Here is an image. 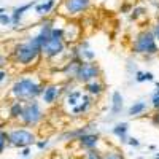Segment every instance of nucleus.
<instances>
[{
    "label": "nucleus",
    "instance_id": "1",
    "mask_svg": "<svg viewBox=\"0 0 159 159\" xmlns=\"http://www.w3.org/2000/svg\"><path fill=\"white\" fill-rule=\"evenodd\" d=\"M42 46L34 35L24 42L16 43L10 51V59L21 67H34L42 61Z\"/></svg>",
    "mask_w": 159,
    "mask_h": 159
},
{
    "label": "nucleus",
    "instance_id": "2",
    "mask_svg": "<svg viewBox=\"0 0 159 159\" xmlns=\"http://www.w3.org/2000/svg\"><path fill=\"white\" fill-rule=\"evenodd\" d=\"M45 83L38 76L25 75L19 76L10 88V97L13 100L29 102V100H38L42 97Z\"/></svg>",
    "mask_w": 159,
    "mask_h": 159
},
{
    "label": "nucleus",
    "instance_id": "3",
    "mask_svg": "<svg viewBox=\"0 0 159 159\" xmlns=\"http://www.w3.org/2000/svg\"><path fill=\"white\" fill-rule=\"evenodd\" d=\"M130 49L134 54L145 56V57H153V56L159 54V45L156 43L150 27L142 29L134 35L132 43H130Z\"/></svg>",
    "mask_w": 159,
    "mask_h": 159
},
{
    "label": "nucleus",
    "instance_id": "4",
    "mask_svg": "<svg viewBox=\"0 0 159 159\" xmlns=\"http://www.w3.org/2000/svg\"><path fill=\"white\" fill-rule=\"evenodd\" d=\"M67 49L69 45L64 40V32H62V25H54V29L51 32V37L46 42V45L42 48V56L48 61H54L59 57H67Z\"/></svg>",
    "mask_w": 159,
    "mask_h": 159
},
{
    "label": "nucleus",
    "instance_id": "5",
    "mask_svg": "<svg viewBox=\"0 0 159 159\" xmlns=\"http://www.w3.org/2000/svg\"><path fill=\"white\" fill-rule=\"evenodd\" d=\"M8 132V147L11 148H25V147H32L37 143V134L35 130H32L30 127L25 126H13L10 129H7Z\"/></svg>",
    "mask_w": 159,
    "mask_h": 159
},
{
    "label": "nucleus",
    "instance_id": "6",
    "mask_svg": "<svg viewBox=\"0 0 159 159\" xmlns=\"http://www.w3.org/2000/svg\"><path fill=\"white\" fill-rule=\"evenodd\" d=\"M45 110L42 107V102L38 100H29V102H24V110L22 115L19 118V124L25 126V127H37L43 123L45 119Z\"/></svg>",
    "mask_w": 159,
    "mask_h": 159
},
{
    "label": "nucleus",
    "instance_id": "7",
    "mask_svg": "<svg viewBox=\"0 0 159 159\" xmlns=\"http://www.w3.org/2000/svg\"><path fill=\"white\" fill-rule=\"evenodd\" d=\"M92 7V0H61L57 10V15L65 19H76L83 16L86 11H89Z\"/></svg>",
    "mask_w": 159,
    "mask_h": 159
},
{
    "label": "nucleus",
    "instance_id": "8",
    "mask_svg": "<svg viewBox=\"0 0 159 159\" xmlns=\"http://www.w3.org/2000/svg\"><path fill=\"white\" fill-rule=\"evenodd\" d=\"M102 73H103L102 67L97 64V61H94V62H81L80 64V69H78V73H76V78H75V83L84 86L86 83L92 81V80L102 78Z\"/></svg>",
    "mask_w": 159,
    "mask_h": 159
},
{
    "label": "nucleus",
    "instance_id": "9",
    "mask_svg": "<svg viewBox=\"0 0 159 159\" xmlns=\"http://www.w3.org/2000/svg\"><path fill=\"white\" fill-rule=\"evenodd\" d=\"M64 32V40L69 46L78 45L81 42V34H83V25H80L75 19H67L62 25Z\"/></svg>",
    "mask_w": 159,
    "mask_h": 159
},
{
    "label": "nucleus",
    "instance_id": "10",
    "mask_svg": "<svg viewBox=\"0 0 159 159\" xmlns=\"http://www.w3.org/2000/svg\"><path fill=\"white\" fill-rule=\"evenodd\" d=\"M102 145V137L97 130H92V132H88L83 137H80L76 142H75V147L78 151L81 153H86V151H91V150H99Z\"/></svg>",
    "mask_w": 159,
    "mask_h": 159
},
{
    "label": "nucleus",
    "instance_id": "11",
    "mask_svg": "<svg viewBox=\"0 0 159 159\" xmlns=\"http://www.w3.org/2000/svg\"><path fill=\"white\" fill-rule=\"evenodd\" d=\"M64 97V86L62 83H45L42 92V103L45 105H54Z\"/></svg>",
    "mask_w": 159,
    "mask_h": 159
},
{
    "label": "nucleus",
    "instance_id": "12",
    "mask_svg": "<svg viewBox=\"0 0 159 159\" xmlns=\"http://www.w3.org/2000/svg\"><path fill=\"white\" fill-rule=\"evenodd\" d=\"M94 103H96V99L91 97L89 94H86V92H84L83 97H81V100H80V103L76 105L75 108H72L69 113H70L72 116H84V115H88V113L92 110Z\"/></svg>",
    "mask_w": 159,
    "mask_h": 159
},
{
    "label": "nucleus",
    "instance_id": "13",
    "mask_svg": "<svg viewBox=\"0 0 159 159\" xmlns=\"http://www.w3.org/2000/svg\"><path fill=\"white\" fill-rule=\"evenodd\" d=\"M83 91L86 92V94H89L91 97L94 99H99L105 94V91H107V84H105V81L102 78H97V80H92V81L86 83L83 86Z\"/></svg>",
    "mask_w": 159,
    "mask_h": 159
},
{
    "label": "nucleus",
    "instance_id": "14",
    "mask_svg": "<svg viewBox=\"0 0 159 159\" xmlns=\"http://www.w3.org/2000/svg\"><path fill=\"white\" fill-rule=\"evenodd\" d=\"M83 94H84V91L80 89V88H72L69 92H65L64 97H62V103H64L65 110L70 111L72 108H75L76 105L80 103V100H81Z\"/></svg>",
    "mask_w": 159,
    "mask_h": 159
},
{
    "label": "nucleus",
    "instance_id": "15",
    "mask_svg": "<svg viewBox=\"0 0 159 159\" xmlns=\"http://www.w3.org/2000/svg\"><path fill=\"white\" fill-rule=\"evenodd\" d=\"M83 61H80V59H67L64 62L62 65V75L65 78V81H72L75 83V78H76V73H78V69H80V64H81Z\"/></svg>",
    "mask_w": 159,
    "mask_h": 159
},
{
    "label": "nucleus",
    "instance_id": "16",
    "mask_svg": "<svg viewBox=\"0 0 159 159\" xmlns=\"http://www.w3.org/2000/svg\"><path fill=\"white\" fill-rule=\"evenodd\" d=\"M88 132H92V126H81V127H75V129H70V130H65L59 135V140H64V142H70V143H75L80 137H83Z\"/></svg>",
    "mask_w": 159,
    "mask_h": 159
},
{
    "label": "nucleus",
    "instance_id": "17",
    "mask_svg": "<svg viewBox=\"0 0 159 159\" xmlns=\"http://www.w3.org/2000/svg\"><path fill=\"white\" fill-rule=\"evenodd\" d=\"M56 7H57V0H42V2H38L35 5V13L40 16L49 18V15Z\"/></svg>",
    "mask_w": 159,
    "mask_h": 159
},
{
    "label": "nucleus",
    "instance_id": "18",
    "mask_svg": "<svg viewBox=\"0 0 159 159\" xmlns=\"http://www.w3.org/2000/svg\"><path fill=\"white\" fill-rule=\"evenodd\" d=\"M111 134L121 142V143H126L127 139H129V123L126 121H121V123H116L113 127H111Z\"/></svg>",
    "mask_w": 159,
    "mask_h": 159
},
{
    "label": "nucleus",
    "instance_id": "19",
    "mask_svg": "<svg viewBox=\"0 0 159 159\" xmlns=\"http://www.w3.org/2000/svg\"><path fill=\"white\" fill-rule=\"evenodd\" d=\"M124 108V97L119 91H113L111 94V105H110V113L111 116H118Z\"/></svg>",
    "mask_w": 159,
    "mask_h": 159
},
{
    "label": "nucleus",
    "instance_id": "20",
    "mask_svg": "<svg viewBox=\"0 0 159 159\" xmlns=\"http://www.w3.org/2000/svg\"><path fill=\"white\" fill-rule=\"evenodd\" d=\"M38 2H35V0H32V2H29V3H25V5H21V7H18V8H15L13 10V13H11V24H15V25H18L19 22H21V19H22V16H24V13L25 11H29L32 7L35 8V5H37Z\"/></svg>",
    "mask_w": 159,
    "mask_h": 159
},
{
    "label": "nucleus",
    "instance_id": "21",
    "mask_svg": "<svg viewBox=\"0 0 159 159\" xmlns=\"http://www.w3.org/2000/svg\"><path fill=\"white\" fill-rule=\"evenodd\" d=\"M22 110H24V102L11 100L10 105H8V119H11V121H19Z\"/></svg>",
    "mask_w": 159,
    "mask_h": 159
},
{
    "label": "nucleus",
    "instance_id": "22",
    "mask_svg": "<svg viewBox=\"0 0 159 159\" xmlns=\"http://www.w3.org/2000/svg\"><path fill=\"white\" fill-rule=\"evenodd\" d=\"M148 110V103L145 100H137L134 103H130V107L127 108V116L130 118H139L142 115H145V111Z\"/></svg>",
    "mask_w": 159,
    "mask_h": 159
},
{
    "label": "nucleus",
    "instance_id": "23",
    "mask_svg": "<svg viewBox=\"0 0 159 159\" xmlns=\"http://www.w3.org/2000/svg\"><path fill=\"white\" fill-rule=\"evenodd\" d=\"M148 18H150V13H148V10H147L145 5H135L130 11V19L134 22H143Z\"/></svg>",
    "mask_w": 159,
    "mask_h": 159
},
{
    "label": "nucleus",
    "instance_id": "24",
    "mask_svg": "<svg viewBox=\"0 0 159 159\" xmlns=\"http://www.w3.org/2000/svg\"><path fill=\"white\" fill-rule=\"evenodd\" d=\"M102 151H103V159H126L123 150L115 147V145H108L107 150H102Z\"/></svg>",
    "mask_w": 159,
    "mask_h": 159
},
{
    "label": "nucleus",
    "instance_id": "25",
    "mask_svg": "<svg viewBox=\"0 0 159 159\" xmlns=\"http://www.w3.org/2000/svg\"><path fill=\"white\" fill-rule=\"evenodd\" d=\"M145 7H147L153 21L159 19V0H145Z\"/></svg>",
    "mask_w": 159,
    "mask_h": 159
},
{
    "label": "nucleus",
    "instance_id": "26",
    "mask_svg": "<svg viewBox=\"0 0 159 159\" xmlns=\"http://www.w3.org/2000/svg\"><path fill=\"white\" fill-rule=\"evenodd\" d=\"M134 80L137 83H145V81H154V75L151 72H143V70H137L134 75Z\"/></svg>",
    "mask_w": 159,
    "mask_h": 159
},
{
    "label": "nucleus",
    "instance_id": "27",
    "mask_svg": "<svg viewBox=\"0 0 159 159\" xmlns=\"http://www.w3.org/2000/svg\"><path fill=\"white\" fill-rule=\"evenodd\" d=\"M80 159H103V151L100 148L99 150H91V151L83 153Z\"/></svg>",
    "mask_w": 159,
    "mask_h": 159
},
{
    "label": "nucleus",
    "instance_id": "28",
    "mask_svg": "<svg viewBox=\"0 0 159 159\" xmlns=\"http://www.w3.org/2000/svg\"><path fill=\"white\" fill-rule=\"evenodd\" d=\"M8 147V132L7 129L3 127H0V154H2Z\"/></svg>",
    "mask_w": 159,
    "mask_h": 159
},
{
    "label": "nucleus",
    "instance_id": "29",
    "mask_svg": "<svg viewBox=\"0 0 159 159\" xmlns=\"http://www.w3.org/2000/svg\"><path fill=\"white\" fill-rule=\"evenodd\" d=\"M150 30L153 32V37H154V40H156V43L159 45V19H154V21L151 22Z\"/></svg>",
    "mask_w": 159,
    "mask_h": 159
},
{
    "label": "nucleus",
    "instance_id": "30",
    "mask_svg": "<svg viewBox=\"0 0 159 159\" xmlns=\"http://www.w3.org/2000/svg\"><path fill=\"white\" fill-rule=\"evenodd\" d=\"M49 145H51L49 139H42V140H37L35 147H37V148H38L40 151H46V150L49 148Z\"/></svg>",
    "mask_w": 159,
    "mask_h": 159
},
{
    "label": "nucleus",
    "instance_id": "31",
    "mask_svg": "<svg viewBox=\"0 0 159 159\" xmlns=\"http://www.w3.org/2000/svg\"><path fill=\"white\" fill-rule=\"evenodd\" d=\"M8 62H10L8 54H7V52H3V51H0V69H3L5 65H8Z\"/></svg>",
    "mask_w": 159,
    "mask_h": 159
},
{
    "label": "nucleus",
    "instance_id": "32",
    "mask_svg": "<svg viewBox=\"0 0 159 159\" xmlns=\"http://www.w3.org/2000/svg\"><path fill=\"white\" fill-rule=\"evenodd\" d=\"M126 145H129V147H132V148H139L140 147V140L137 137H129L127 142H126Z\"/></svg>",
    "mask_w": 159,
    "mask_h": 159
},
{
    "label": "nucleus",
    "instance_id": "33",
    "mask_svg": "<svg viewBox=\"0 0 159 159\" xmlns=\"http://www.w3.org/2000/svg\"><path fill=\"white\" fill-rule=\"evenodd\" d=\"M30 154H32V147H25V148H21L19 150V156L22 159H27Z\"/></svg>",
    "mask_w": 159,
    "mask_h": 159
},
{
    "label": "nucleus",
    "instance_id": "34",
    "mask_svg": "<svg viewBox=\"0 0 159 159\" xmlns=\"http://www.w3.org/2000/svg\"><path fill=\"white\" fill-rule=\"evenodd\" d=\"M150 121H151V124H153L156 129H159V111H154V113L150 116Z\"/></svg>",
    "mask_w": 159,
    "mask_h": 159
},
{
    "label": "nucleus",
    "instance_id": "35",
    "mask_svg": "<svg viewBox=\"0 0 159 159\" xmlns=\"http://www.w3.org/2000/svg\"><path fill=\"white\" fill-rule=\"evenodd\" d=\"M0 24H3V25H10V24H11V15H7V13L0 15Z\"/></svg>",
    "mask_w": 159,
    "mask_h": 159
},
{
    "label": "nucleus",
    "instance_id": "36",
    "mask_svg": "<svg viewBox=\"0 0 159 159\" xmlns=\"http://www.w3.org/2000/svg\"><path fill=\"white\" fill-rule=\"evenodd\" d=\"M151 108L154 111H159V96L153 94V97H151Z\"/></svg>",
    "mask_w": 159,
    "mask_h": 159
},
{
    "label": "nucleus",
    "instance_id": "37",
    "mask_svg": "<svg viewBox=\"0 0 159 159\" xmlns=\"http://www.w3.org/2000/svg\"><path fill=\"white\" fill-rule=\"evenodd\" d=\"M7 78H8V72L5 69H0V84H2Z\"/></svg>",
    "mask_w": 159,
    "mask_h": 159
},
{
    "label": "nucleus",
    "instance_id": "38",
    "mask_svg": "<svg viewBox=\"0 0 159 159\" xmlns=\"http://www.w3.org/2000/svg\"><path fill=\"white\" fill-rule=\"evenodd\" d=\"M61 159H78V157L73 156V154H69V156H64V157H61Z\"/></svg>",
    "mask_w": 159,
    "mask_h": 159
},
{
    "label": "nucleus",
    "instance_id": "39",
    "mask_svg": "<svg viewBox=\"0 0 159 159\" xmlns=\"http://www.w3.org/2000/svg\"><path fill=\"white\" fill-rule=\"evenodd\" d=\"M156 88H157V89H156V92H154V96H159V83H156Z\"/></svg>",
    "mask_w": 159,
    "mask_h": 159
},
{
    "label": "nucleus",
    "instance_id": "40",
    "mask_svg": "<svg viewBox=\"0 0 159 159\" xmlns=\"http://www.w3.org/2000/svg\"><path fill=\"white\" fill-rule=\"evenodd\" d=\"M148 150H151V151H154V150H156V147H154V145H150V147H148Z\"/></svg>",
    "mask_w": 159,
    "mask_h": 159
},
{
    "label": "nucleus",
    "instance_id": "41",
    "mask_svg": "<svg viewBox=\"0 0 159 159\" xmlns=\"http://www.w3.org/2000/svg\"><path fill=\"white\" fill-rule=\"evenodd\" d=\"M3 13H7V11H5V8H2V7H0V15H3Z\"/></svg>",
    "mask_w": 159,
    "mask_h": 159
},
{
    "label": "nucleus",
    "instance_id": "42",
    "mask_svg": "<svg viewBox=\"0 0 159 159\" xmlns=\"http://www.w3.org/2000/svg\"><path fill=\"white\" fill-rule=\"evenodd\" d=\"M48 159H57V157H56V156H49Z\"/></svg>",
    "mask_w": 159,
    "mask_h": 159
},
{
    "label": "nucleus",
    "instance_id": "43",
    "mask_svg": "<svg viewBox=\"0 0 159 159\" xmlns=\"http://www.w3.org/2000/svg\"><path fill=\"white\" fill-rule=\"evenodd\" d=\"M99 2H108V0H99Z\"/></svg>",
    "mask_w": 159,
    "mask_h": 159
},
{
    "label": "nucleus",
    "instance_id": "44",
    "mask_svg": "<svg viewBox=\"0 0 159 159\" xmlns=\"http://www.w3.org/2000/svg\"><path fill=\"white\" fill-rule=\"evenodd\" d=\"M154 159H159V156H154Z\"/></svg>",
    "mask_w": 159,
    "mask_h": 159
},
{
    "label": "nucleus",
    "instance_id": "45",
    "mask_svg": "<svg viewBox=\"0 0 159 159\" xmlns=\"http://www.w3.org/2000/svg\"><path fill=\"white\" fill-rule=\"evenodd\" d=\"M156 156H159V153H156Z\"/></svg>",
    "mask_w": 159,
    "mask_h": 159
}]
</instances>
